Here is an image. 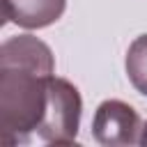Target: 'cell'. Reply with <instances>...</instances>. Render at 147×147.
<instances>
[{
  "instance_id": "6da1fadb",
  "label": "cell",
  "mask_w": 147,
  "mask_h": 147,
  "mask_svg": "<svg viewBox=\"0 0 147 147\" xmlns=\"http://www.w3.org/2000/svg\"><path fill=\"white\" fill-rule=\"evenodd\" d=\"M55 57L48 44L16 34L0 46V126L7 145L30 142L44 119Z\"/></svg>"
},
{
  "instance_id": "7a4b0ae2",
  "label": "cell",
  "mask_w": 147,
  "mask_h": 147,
  "mask_svg": "<svg viewBox=\"0 0 147 147\" xmlns=\"http://www.w3.org/2000/svg\"><path fill=\"white\" fill-rule=\"evenodd\" d=\"M83 99L76 85L53 76L48 85V103L44 119L37 129V138L55 145H74L80 126Z\"/></svg>"
},
{
  "instance_id": "3957f363",
  "label": "cell",
  "mask_w": 147,
  "mask_h": 147,
  "mask_svg": "<svg viewBox=\"0 0 147 147\" xmlns=\"http://www.w3.org/2000/svg\"><path fill=\"white\" fill-rule=\"evenodd\" d=\"M92 133L99 145L106 147H126L140 142L142 124L133 106L119 101V99H108L99 103L94 119H92Z\"/></svg>"
},
{
  "instance_id": "277c9868",
  "label": "cell",
  "mask_w": 147,
  "mask_h": 147,
  "mask_svg": "<svg viewBox=\"0 0 147 147\" xmlns=\"http://www.w3.org/2000/svg\"><path fill=\"white\" fill-rule=\"evenodd\" d=\"M67 0H2L5 23H16L25 30L53 25L64 14Z\"/></svg>"
},
{
  "instance_id": "5b68a950",
  "label": "cell",
  "mask_w": 147,
  "mask_h": 147,
  "mask_svg": "<svg viewBox=\"0 0 147 147\" xmlns=\"http://www.w3.org/2000/svg\"><path fill=\"white\" fill-rule=\"evenodd\" d=\"M124 64H126V76L131 85L147 96V34H140L131 41Z\"/></svg>"
},
{
  "instance_id": "8992f818",
  "label": "cell",
  "mask_w": 147,
  "mask_h": 147,
  "mask_svg": "<svg viewBox=\"0 0 147 147\" xmlns=\"http://www.w3.org/2000/svg\"><path fill=\"white\" fill-rule=\"evenodd\" d=\"M140 145H145V147H147V122H145V126H142V133H140Z\"/></svg>"
}]
</instances>
